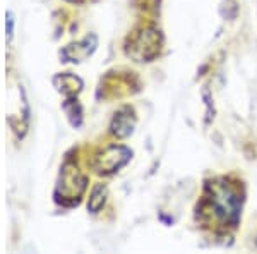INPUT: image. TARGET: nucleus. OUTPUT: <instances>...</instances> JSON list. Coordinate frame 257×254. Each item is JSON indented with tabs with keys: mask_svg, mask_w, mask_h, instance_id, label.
I'll return each instance as SVG.
<instances>
[{
	"mask_svg": "<svg viewBox=\"0 0 257 254\" xmlns=\"http://www.w3.org/2000/svg\"><path fill=\"white\" fill-rule=\"evenodd\" d=\"M53 84H55V88L64 95H76V93H79L82 88L81 79L69 72L59 74V76L53 77Z\"/></svg>",
	"mask_w": 257,
	"mask_h": 254,
	"instance_id": "obj_4",
	"label": "nucleus"
},
{
	"mask_svg": "<svg viewBox=\"0 0 257 254\" xmlns=\"http://www.w3.org/2000/svg\"><path fill=\"white\" fill-rule=\"evenodd\" d=\"M255 247H257V240H255Z\"/></svg>",
	"mask_w": 257,
	"mask_h": 254,
	"instance_id": "obj_8",
	"label": "nucleus"
},
{
	"mask_svg": "<svg viewBox=\"0 0 257 254\" xmlns=\"http://www.w3.org/2000/svg\"><path fill=\"white\" fill-rule=\"evenodd\" d=\"M206 203H208L211 213L221 223H237L242 201H240L238 193L231 186L225 184V182L211 186Z\"/></svg>",
	"mask_w": 257,
	"mask_h": 254,
	"instance_id": "obj_1",
	"label": "nucleus"
},
{
	"mask_svg": "<svg viewBox=\"0 0 257 254\" xmlns=\"http://www.w3.org/2000/svg\"><path fill=\"white\" fill-rule=\"evenodd\" d=\"M134 127V117L131 114H115L113 124H111V132L120 137H125L132 132Z\"/></svg>",
	"mask_w": 257,
	"mask_h": 254,
	"instance_id": "obj_5",
	"label": "nucleus"
},
{
	"mask_svg": "<svg viewBox=\"0 0 257 254\" xmlns=\"http://www.w3.org/2000/svg\"><path fill=\"white\" fill-rule=\"evenodd\" d=\"M98 40L94 35H88L86 38H82L77 43H72L69 47H65L60 52V57L65 62H82L88 59L89 55H93V52L96 50Z\"/></svg>",
	"mask_w": 257,
	"mask_h": 254,
	"instance_id": "obj_3",
	"label": "nucleus"
},
{
	"mask_svg": "<svg viewBox=\"0 0 257 254\" xmlns=\"http://www.w3.org/2000/svg\"><path fill=\"white\" fill-rule=\"evenodd\" d=\"M132 151L125 146H110L96 158V168L99 174H113L131 160Z\"/></svg>",
	"mask_w": 257,
	"mask_h": 254,
	"instance_id": "obj_2",
	"label": "nucleus"
},
{
	"mask_svg": "<svg viewBox=\"0 0 257 254\" xmlns=\"http://www.w3.org/2000/svg\"><path fill=\"white\" fill-rule=\"evenodd\" d=\"M105 196H106L105 186L98 184L93 189V193H91V198H89V203H88V208H89L91 211H93V213H98V211L101 210V206L105 205Z\"/></svg>",
	"mask_w": 257,
	"mask_h": 254,
	"instance_id": "obj_6",
	"label": "nucleus"
},
{
	"mask_svg": "<svg viewBox=\"0 0 257 254\" xmlns=\"http://www.w3.org/2000/svg\"><path fill=\"white\" fill-rule=\"evenodd\" d=\"M12 28H14V18H12V12H7V36H12Z\"/></svg>",
	"mask_w": 257,
	"mask_h": 254,
	"instance_id": "obj_7",
	"label": "nucleus"
}]
</instances>
